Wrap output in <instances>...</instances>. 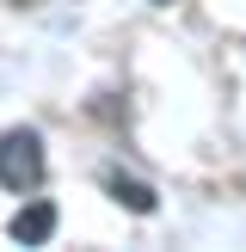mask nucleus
Segmentation results:
<instances>
[{
    "mask_svg": "<svg viewBox=\"0 0 246 252\" xmlns=\"http://www.w3.org/2000/svg\"><path fill=\"white\" fill-rule=\"evenodd\" d=\"M43 172H49V160H43V135L37 129H6L0 135V185L6 191H37Z\"/></svg>",
    "mask_w": 246,
    "mask_h": 252,
    "instance_id": "f257e3e1",
    "label": "nucleus"
},
{
    "mask_svg": "<svg viewBox=\"0 0 246 252\" xmlns=\"http://www.w3.org/2000/svg\"><path fill=\"white\" fill-rule=\"evenodd\" d=\"M154 6H172V0H154Z\"/></svg>",
    "mask_w": 246,
    "mask_h": 252,
    "instance_id": "20e7f679",
    "label": "nucleus"
},
{
    "mask_svg": "<svg viewBox=\"0 0 246 252\" xmlns=\"http://www.w3.org/2000/svg\"><path fill=\"white\" fill-rule=\"evenodd\" d=\"M98 185H105V191L117 197L123 209H135V216H154V191H148L142 179H129L123 166H105V172H98Z\"/></svg>",
    "mask_w": 246,
    "mask_h": 252,
    "instance_id": "7ed1b4c3",
    "label": "nucleus"
},
{
    "mask_svg": "<svg viewBox=\"0 0 246 252\" xmlns=\"http://www.w3.org/2000/svg\"><path fill=\"white\" fill-rule=\"evenodd\" d=\"M6 234H12L19 246H43L49 234H56V203H25L19 216L6 221Z\"/></svg>",
    "mask_w": 246,
    "mask_h": 252,
    "instance_id": "f03ea898",
    "label": "nucleus"
}]
</instances>
